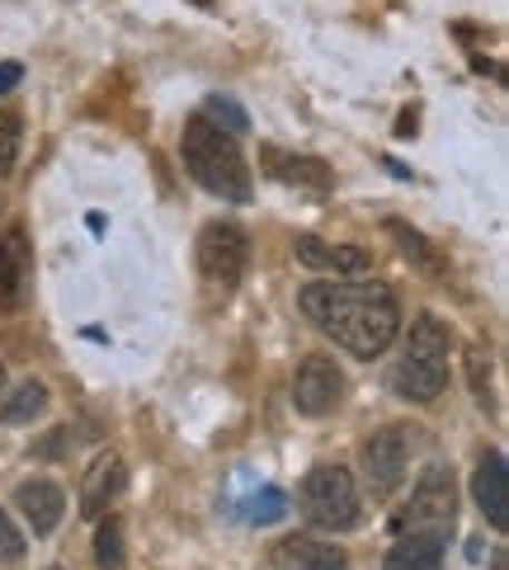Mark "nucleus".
I'll use <instances>...</instances> for the list:
<instances>
[{"mask_svg": "<svg viewBox=\"0 0 509 570\" xmlns=\"http://www.w3.org/2000/svg\"><path fill=\"white\" fill-rule=\"evenodd\" d=\"M14 561H25V533H19L10 514L0 509V566H14Z\"/></svg>", "mask_w": 509, "mask_h": 570, "instance_id": "21", "label": "nucleus"}, {"mask_svg": "<svg viewBox=\"0 0 509 570\" xmlns=\"http://www.w3.org/2000/svg\"><path fill=\"white\" fill-rule=\"evenodd\" d=\"M472 495L481 504V514L491 528H509V476H505V453H486L477 476H472Z\"/></svg>", "mask_w": 509, "mask_h": 570, "instance_id": "14", "label": "nucleus"}, {"mask_svg": "<svg viewBox=\"0 0 509 570\" xmlns=\"http://www.w3.org/2000/svg\"><path fill=\"white\" fill-rule=\"evenodd\" d=\"M251 264V236L236 222H208L198 232V274L217 288H236Z\"/></svg>", "mask_w": 509, "mask_h": 570, "instance_id": "5", "label": "nucleus"}, {"mask_svg": "<svg viewBox=\"0 0 509 570\" xmlns=\"http://www.w3.org/2000/svg\"><path fill=\"white\" fill-rule=\"evenodd\" d=\"M14 504L25 509V519L38 538H48L57 523H62V509H67V495H62V485L57 481H25L14 491Z\"/></svg>", "mask_w": 509, "mask_h": 570, "instance_id": "15", "label": "nucleus"}, {"mask_svg": "<svg viewBox=\"0 0 509 570\" xmlns=\"http://www.w3.org/2000/svg\"><path fill=\"white\" fill-rule=\"evenodd\" d=\"M448 528H405L386 552V570H443Z\"/></svg>", "mask_w": 509, "mask_h": 570, "instance_id": "13", "label": "nucleus"}, {"mask_svg": "<svg viewBox=\"0 0 509 570\" xmlns=\"http://www.w3.org/2000/svg\"><path fill=\"white\" fill-rule=\"evenodd\" d=\"M95 561L99 570H128V542H124V523L105 519L95 533Z\"/></svg>", "mask_w": 509, "mask_h": 570, "instance_id": "18", "label": "nucleus"}, {"mask_svg": "<svg viewBox=\"0 0 509 570\" xmlns=\"http://www.w3.org/2000/svg\"><path fill=\"white\" fill-rule=\"evenodd\" d=\"M405 466H411V430H401V424L378 430L369 448H363V476H369L373 495H392L405 476Z\"/></svg>", "mask_w": 509, "mask_h": 570, "instance_id": "7", "label": "nucleus"}, {"mask_svg": "<svg viewBox=\"0 0 509 570\" xmlns=\"http://www.w3.org/2000/svg\"><path fill=\"white\" fill-rule=\"evenodd\" d=\"M458 514V491H453V472L448 466H424V476L415 481L411 491V504H405V514L397 519V528H448Z\"/></svg>", "mask_w": 509, "mask_h": 570, "instance_id": "6", "label": "nucleus"}, {"mask_svg": "<svg viewBox=\"0 0 509 570\" xmlns=\"http://www.w3.org/2000/svg\"><path fill=\"white\" fill-rule=\"evenodd\" d=\"M302 514L316 528H354L359 523V485L350 476V466L340 462H321L302 481Z\"/></svg>", "mask_w": 509, "mask_h": 570, "instance_id": "4", "label": "nucleus"}, {"mask_svg": "<svg viewBox=\"0 0 509 570\" xmlns=\"http://www.w3.org/2000/svg\"><path fill=\"white\" fill-rule=\"evenodd\" d=\"M19 80H25V67H19V62H0V95H10Z\"/></svg>", "mask_w": 509, "mask_h": 570, "instance_id": "23", "label": "nucleus"}, {"mask_svg": "<svg viewBox=\"0 0 509 570\" xmlns=\"http://www.w3.org/2000/svg\"><path fill=\"white\" fill-rule=\"evenodd\" d=\"M19 141H25V118H19V114H0V175L14 170Z\"/></svg>", "mask_w": 509, "mask_h": 570, "instance_id": "19", "label": "nucleus"}, {"mask_svg": "<svg viewBox=\"0 0 509 570\" xmlns=\"http://www.w3.org/2000/svg\"><path fill=\"white\" fill-rule=\"evenodd\" d=\"M194 6H203V10H208V6H213V0H194Z\"/></svg>", "mask_w": 509, "mask_h": 570, "instance_id": "27", "label": "nucleus"}, {"mask_svg": "<svg viewBox=\"0 0 509 570\" xmlns=\"http://www.w3.org/2000/svg\"><path fill=\"white\" fill-rule=\"evenodd\" d=\"M270 561L278 570H350V557L344 547L335 542H321V538H307V533H293V538H278Z\"/></svg>", "mask_w": 509, "mask_h": 570, "instance_id": "10", "label": "nucleus"}, {"mask_svg": "<svg viewBox=\"0 0 509 570\" xmlns=\"http://www.w3.org/2000/svg\"><path fill=\"white\" fill-rule=\"evenodd\" d=\"M297 264H307V269H321V274H359V269H369V250H359V246H331V240H321V236H297Z\"/></svg>", "mask_w": 509, "mask_h": 570, "instance_id": "16", "label": "nucleus"}, {"mask_svg": "<svg viewBox=\"0 0 509 570\" xmlns=\"http://www.w3.org/2000/svg\"><path fill=\"white\" fill-rule=\"evenodd\" d=\"M448 350H453V340H448V331L434 321V316H415L411 335H405L401 344V363H397V392L405 401H434L443 396L448 386Z\"/></svg>", "mask_w": 509, "mask_h": 570, "instance_id": "3", "label": "nucleus"}, {"mask_svg": "<svg viewBox=\"0 0 509 570\" xmlns=\"http://www.w3.org/2000/svg\"><path fill=\"white\" fill-rule=\"evenodd\" d=\"M208 118H213L217 128L227 124V132H232V137H236V132H246V124H251V118L241 114L236 99H227V95H213V99H208Z\"/></svg>", "mask_w": 509, "mask_h": 570, "instance_id": "20", "label": "nucleus"}, {"mask_svg": "<svg viewBox=\"0 0 509 570\" xmlns=\"http://www.w3.org/2000/svg\"><path fill=\"white\" fill-rule=\"evenodd\" d=\"M124 491H128V466H124V458L105 453L86 472V481H80V514H86V519L109 514V504L124 495Z\"/></svg>", "mask_w": 509, "mask_h": 570, "instance_id": "12", "label": "nucleus"}, {"mask_svg": "<svg viewBox=\"0 0 509 570\" xmlns=\"http://www.w3.org/2000/svg\"><path fill=\"white\" fill-rule=\"evenodd\" d=\"M283 509H288L283 491H260V500H255V509H251V519H255V523H278V519H283Z\"/></svg>", "mask_w": 509, "mask_h": 570, "instance_id": "22", "label": "nucleus"}, {"mask_svg": "<svg viewBox=\"0 0 509 570\" xmlns=\"http://www.w3.org/2000/svg\"><path fill=\"white\" fill-rule=\"evenodd\" d=\"M62 443H67V430H57V434H48L43 443H38L33 453H38V458H62V453H57V448H62Z\"/></svg>", "mask_w": 509, "mask_h": 570, "instance_id": "24", "label": "nucleus"}, {"mask_svg": "<svg viewBox=\"0 0 509 570\" xmlns=\"http://www.w3.org/2000/svg\"><path fill=\"white\" fill-rule=\"evenodd\" d=\"M179 151H185V170H189L213 198L251 203V189H255V185H251L246 156H241L236 137L222 132L208 114H194L189 124H185V141H179Z\"/></svg>", "mask_w": 509, "mask_h": 570, "instance_id": "2", "label": "nucleus"}, {"mask_svg": "<svg viewBox=\"0 0 509 570\" xmlns=\"http://www.w3.org/2000/svg\"><path fill=\"white\" fill-rule=\"evenodd\" d=\"M29 288H33V240L14 222V227L0 236V312L14 316L25 307Z\"/></svg>", "mask_w": 509, "mask_h": 570, "instance_id": "8", "label": "nucleus"}, {"mask_svg": "<svg viewBox=\"0 0 509 570\" xmlns=\"http://www.w3.org/2000/svg\"><path fill=\"white\" fill-rule=\"evenodd\" d=\"M48 570H62V566H48Z\"/></svg>", "mask_w": 509, "mask_h": 570, "instance_id": "29", "label": "nucleus"}, {"mask_svg": "<svg viewBox=\"0 0 509 570\" xmlns=\"http://www.w3.org/2000/svg\"><path fill=\"white\" fill-rule=\"evenodd\" d=\"M344 392V373L335 368V358L312 354L297 363V377H293V405L302 415H325Z\"/></svg>", "mask_w": 509, "mask_h": 570, "instance_id": "9", "label": "nucleus"}, {"mask_svg": "<svg viewBox=\"0 0 509 570\" xmlns=\"http://www.w3.org/2000/svg\"><path fill=\"white\" fill-rule=\"evenodd\" d=\"M43 411H48V386L38 377H29V382H19L14 392L6 396V405H0V420H6V424H33Z\"/></svg>", "mask_w": 509, "mask_h": 570, "instance_id": "17", "label": "nucleus"}, {"mask_svg": "<svg viewBox=\"0 0 509 570\" xmlns=\"http://www.w3.org/2000/svg\"><path fill=\"white\" fill-rule=\"evenodd\" d=\"M491 570H505V552H500V557H496V566H491Z\"/></svg>", "mask_w": 509, "mask_h": 570, "instance_id": "26", "label": "nucleus"}, {"mask_svg": "<svg viewBox=\"0 0 509 570\" xmlns=\"http://www.w3.org/2000/svg\"><path fill=\"white\" fill-rule=\"evenodd\" d=\"M260 170L278 179L288 189H331V166L316 156H297V151H283V147H264L260 151Z\"/></svg>", "mask_w": 509, "mask_h": 570, "instance_id": "11", "label": "nucleus"}, {"mask_svg": "<svg viewBox=\"0 0 509 570\" xmlns=\"http://www.w3.org/2000/svg\"><path fill=\"white\" fill-rule=\"evenodd\" d=\"M415 132V109H405V118L397 124V137H411Z\"/></svg>", "mask_w": 509, "mask_h": 570, "instance_id": "25", "label": "nucleus"}, {"mask_svg": "<svg viewBox=\"0 0 509 570\" xmlns=\"http://www.w3.org/2000/svg\"><path fill=\"white\" fill-rule=\"evenodd\" d=\"M302 312L354 358H378L401 331V307L382 283H307Z\"/></svg>", "mask_w": 509, "mask_h": 570, "instance_id": "1", "label": "nucleus"}, {"mask_svg": "<svg viewBox=\"0 0 509 570\" xmlns=\"http://www.w3.org/2000/svg\"><path fill=\"white\" fill-rule=\"evenodd\" d=\"M0 386H6V363H0Z\"/></svg>", "mask_w": 509, "mask_h": 570, "instance_id": "28", "label": "nucleus"}]
</instances>
